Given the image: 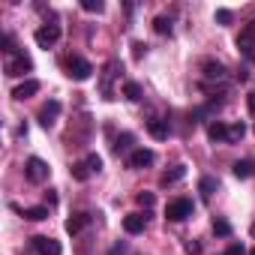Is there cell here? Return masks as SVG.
Segmentation results:
<instances>
[{"label": "cell", "mask_w": 255, "mask_h": 255, "mask_svg": "<svg viewBox=\"0 0 255 255\" xmlns=\"http://www.w3.org/2000/svg\"><path fill=\"white\" fill-rule=\"evenodd\" d=\"M66 75H69V78H75V81H87V78L93 75V66H90L84 57L72 54V57H66Z\"/></svg>", "instance_id": "1"}, {"label": "cell", "mask_w": 255, "mask_h": 255, "mask_svg": "<svg viewBox=\"0 0 255 255\" xmlns=\"http://www.w3.org/2000/svg\"><path fill=\"white\" fill-rule=\"evenodd\" d=\"M24 174H27V180H30V183H45V180H48V174H51V168H48V162H45V159L30 156V159H27V165H24Z\"/></svg>", "instance_id": "2"}, {"label": "cell", "mask_w": 255, "mask_h": 255, "mask_svg": "<svg viewBox=\"0 0 255 255\" xmlns=\"http://www.w3.org/2000/svg\"><path fill=\"white\" fill-rule=\"evenodd\" d=\"M192 216V201L189 198H174L168 207H165V219H171V222H183V219H189Z\"/></svg>", "instance_id": "3"}, {"label": "cell", "mask_w": 255, "mask_h": 255, "mask_svg": "<svg viewBox=\"0 0 255 255\" xmlns=\"http://www.w3.org/2000/svg\"><path fill=\"white\" fill-rule=\"evenodd\" d=\"M33 39H36L39 48H51V45L60 39V24H45V27H39V30L33 33Z\"/></svg>", "instance_id": "4"}, {"label": "cell", "mask_w": 255, "mask_h": 255, "mask_svg": "<svg viewBox=\"0 0 255 255\" xmlns=\"http://www.w3.org/2000/svg\"><path fill=\"white\" fill-rule=\"evenodd\" d=\"M3 69H6V75H12V78H15V75L30 72V69H33V60H30L27 54H12V57L6 60V66H3Z\"/></svg>", "instance_id": "5"}, {"label": "cell", "mask_w": 255, "mask_h": 255, "mask_svg": "<svg viewBox=\"0 0 255 255\" xmlns=\"http://www.w3.org/2000/svg\"><path fill=\"white\" fill-rule=\"evenodd\" d=\"M237 48L255 60V21H249V24L240 30V36H237Z\"/></svg>", "instance_id": "6"}, {"label": "cell", "mask_w": 255, "mask_h": 255, "mask_svg": "<svg viewBox=\"0 0 255 255\" xmlns=\"http://www.w3.org/2000/svg\"><path fill=\"white\" fill-rule=\"evenodd\" d=\"M57 117H60V102H57V99H48V102L39 108V123L45 126V129H51Z\"/></svg>", "instance_id": "7"}, {"label": "cell", "mask_w": 255, "mask_h": 255, "mask_svg": "<svg viewBox=\"0 0 255 255\" xmlns=\"http://www.w3.org/2000/svg\"><path fill=\"white\" fill-rule=\"evenodd\" d=\"M147 228V216L144 213H126L123 216V231L126 234H141Z\"/></svg>", "instance_id": "8"}, {"label": "cell", "mask_w": 255, "mask_h": 255, "mask_svg": "<svg viewBox=\"0 0 255 255\" xmlns=\"http://www.w3.org/2000/svg\"><path fill=\"white\" fill-rule=\"evenodd\" d=\"M33 249H36L39 255H60V252H63V249H60V243H57L54 237H45V234L33 237Z\"/></svg>", "instance_id": "9"}, {"label": "cell", "mask_w": 255, "mask_h": 255, "mask_svg": "<svg viewBox=\"0 0 255 255\" xmlns=\"http://www.w3.org/2000/svg\"><path fill=\"white\" fill-rule=\"evenodd\" d=\"M117 69H120V63H117V60H108V63H105V69H102V81H99V84H102V96H105V99H114V96H111V78H114V75H120Z\"/></svg>", "instance_id": "10"}, {"label": "cell", "mask_w": 255, "mask_h": 255, "mask_svg": "<svg viewBox=\"0 0 255 255\" xmlns=\"http://www.w3.org/2000/svg\"><path fill=\"white\" fill-rule=\"evenodd\" d=\"M153 162H156V153L147 150V147H141V150H135V153L129 156V168H147V165H153Z\"/></svg>", "instance_id": "11"}, {"label": "cell", "mask_w": 255, "mask_h": 255, "mask_svg": "<svg viewBox=\"0 0 255 255\" xmlns=\"http://www.w3.org/2000/svg\"><path fill=\"white\" fill-rule=\"evenodd\" d=\"M90 225V213H72L69 219H66V231L69 234H78V231H84Z\"/></svg>", "instance_id": "12"}, {"label": "cell", "mask_w": 255, "mask_h": 255, "mask_svg": "<svg viewBox=\"0 0 255 255\" xmlns=\"http://www.w3.org/2000/svg\"><path fill=\"white\" fill-rule=\"evenodd\" d=\"M147 132H150L156 141H165L171 129H168V123H165V120H156V117H153V120H147Z\"/></svg>", "instance_id": "13"}, {"label": "cell", "mask_w": 255, "mask_h": 255, "mask_svg": "<svg viewBox=\"0 0 255 255\" xmlns=\"http://www.w3.org/2000/svg\"><path fill=\"white\" fill-rule=\"evenodd\" d=\"M207 138H210V141H225V138H228V126H225L222 120H210V123H207Z\"/></svg>", "instance_id": "14"}, {"label": "cell", "mask_w": 255, "mask_h": 255, "mask_svg": "<svg viewBox=\"0 0 255 255\" xmlns=\"http://www.w3.org/2000/svg\"><path fill=\"white\" fill-rule=\"evenodd\" d=\"M33 93H39V81H36V78H27V81H21V84L12 90L15 99H27V96H33Z\"/></svg>", "instance_id": "15"}, {"label": "cell", "mask_w": 255, "mask_h": 255, "mask_svg": "<svg viewBox=\"0 0 255 255\" xmlns=\"http://www.w3.org/2000/svg\"><path fill=\"white\" fill-rule=\"evenodd\" d=\"M201 69H204V78H210V81H213V78H216V81H222V78H225V66H222L219 60H204V66H201Z\"/></svg>", "instance_id": "16"}, {"label": "cell", "mask_w": 255, "mask_h": 255, "mask_svg": "<svg viewBox=\"0 0 255 255\" xmlns=\"http://www.w3.org/2000/svg\"><path fill=\"white\" fill-rule=\"evenodd\" d=\"M231 171H234V177L249 180V177L255 174V162H252V159H240V162H234V165H231Z\"/></svg>", "instance_id": "17"}, {"label": "cell", "mask_w": 255, "mask_h": 255, "mask_svg": "<svg viewBox=\"0 0 255 255\" xmlns=\"http://www.w3.org/2000/svg\"><path fill=\"white\" fill-rule=\"evenodd\" d=\"M186 177V165H174L171 171H165L162 177H159V183L162 186H171V183H177V180H183Z\"/></svg>", "instance_id": "18"}, {"label": "cell", "mask_w": 255, "mask_h": 255, "mask_svg": "<svg viewBox=\"0 0 255 255\" xmlns=\"http://www.w3.org/2000/svg\"><path fill=\"white\" fill-rule=\"evenodd\" d=\"M216 186H219V183H216L213 177H201V180H198V192H201V198H204V201H210V198H213V192H216Z\"/></svg>", "instance_id": "19"}, {"label": "cell", "mask_w": 255, "mask_h": 255, "mask_svg": "<svg viewBox=\"0 0 255 255\" xmlns=\"http://www.w3.org/2000/svg\"><path fill=\"white\" fill-rule=\"evenodd\" d=\"M123 96L129 99V102H138V99H141V84H138V81H126V84H123Z\"/></svg>", "instance_id": "20"}, {"label": "cell", "mask_w": 255, "mask_h": 255, "mask_svg": "<svg viewBox=\"0 0 255 255\" xmlns=\"http://www.w3.org/2000/svg\"><path fill=\"white\" fill-rule=\"evenodd\" d=\"M69 174H72V180H78V183H84V180L90 177V168H87V162H75V165L69 168Z\"/></svg>", "instance_id": "21"}, {"label": "cell", "mask_w": 255, "mask_h": 255, "mask_svg": "<svg viewBox=\"0 0 255 255\" xmlns=\"http://www.w3.org/2000/svg\"><path fill=\"white\" fill-rule=\"evenodd\" d=\"M243 135H246V126H243V123H234V126H228V138H225V141H228V144H237Z\"/></svg>", "instance_id": "22"}, {"label": "cell", "mask_w": 255, "mask_h": 255, "mask_svg": "<svg viewBox=\"0 0 255 255\" xmlns=\"http://www.w3.org/2000/svg\"><path fill=\"white\" fill-rule=\"evenodd\" d=\"M24 219L42 222V219H48V207H27V210H24Z\"/></svg>", "instance_id": "23"}, {"label": "cell", "mask_w": 255, "mask_h": 255, "mask_svg": "<svg viewBox=\"0 0 255 255\" xmlns=\"http://www.w3.org/2000/svg\"><path fill=\"white\" fill-rule=\"evenodd\" d=\"M153 30H156L159 36H171V21H168L165 15H159V18H153Z\"/></svg>", "instance_id": "24"}, {"label": "cell", "mask_w": 255, "mask_h": 255, "mask_svg": "<svg viewBox=\"0 0 255 255\" xmlns=\"http://www.w3.org/2000/svg\"><path fill=\"white\" fill-rule=\"evenodd\" d=\"M132 141H135V138H132L129 132H123V135L114 141V153H123V150H129V147H132Z\"/></svg>", "instance_id": "25"}, {"label": "cell", "mask_w": 255, "mask_h": 255, "mask_svg": "<svg viewBox=\"0 0 255 255\" xmlns=\"http://www.w3.org/2000/svg\"><path fill=\"white\" fill-rule=\"evenodd\" d=\"M213 234H219V237H228V234H231V222L216 216V219H213Z\"/></svg>", "instance_id": "26"}, {"label": "cell", "mask_w": 255, "mask_h": 255, "mask_svg": "<svg viewBox=\"0 0 255 255\" xmlns=\"http://www.w3.org/2000/svg\"><path fill=\"white\" fill-rule=\"evenodd\" d=\"M81 9H84V12H96V15H99V12L105 9V3H102V0H81Z\"/></svg>", "instance_id": "27"}, {"label": "cell", "mask_w": 255, "mask_h": 255, "mask_svg": "<svg viewBox=\"0 0 255 255\" xmlns=\"http://www.w3.org/2000/svg\"><path fill=\"white\" fill-rule=\"evenodd\" d=\"M135 201H138L141 207H153V204H156V195H153V192H138Z\"/></svg>", "instance_id": "28"}, {"label": "cell", "mask_w": 255, "mask_h": 255, "mask_svg": "<svg viewBox=\"0 0 255 255\" xmlns=\"http://www.w3.org/2000/svg\"><path fill=\"white\" fill-rule=\"evenodd\" d=\"M84 162H87V168H90V174H93V171H99V168H102V159H99V156H96V153H90V156H87V159H84Z\"/></svg>", "instance_id": "29"}, {"label": "cell", "mask_w": 255, "mask_h": 255, "mask_svg": "<svg viewBox=\"0 0 255 255\" xmlns=\"http://www.w3.org/2000/svg\"><path fill=\"white\" fill-rule=\"evenodd\" d=\"M183 249H186V255H201V243L198 240H186Z\"/></svg>", "instance_id": "30"}, {"label": "cell", "mask_w": 255, "mask_h": 255, "mask_svg": "<svg viewBox=\"0 0 255 255\" xmlns=\"http://www.w3.org/2000/svg\"><path fill=\"white\" fill-rule=\"evenodd\" d=\"M216 21L225 27V24H231V9H216Z\"/></svg>", "instance_id": "31"}, {"label": "cell", "mask_w": 255, "mask_h": 255, "mask_svg": "<svg viewBox=\"0 0 255 255\" xmlns=\"http://www.w3.org/2000/svg\"><path fill=\"white\" fill-rule=\"evenodd\" d=\"M225 255H246V249H243V243H231Z\"/></svg>", "instance_id": "32"}, {"label": "cell", "mask_w": 255, "mask_h": 255, "mask_svg": "<svg viewBox=\"0 0 255 255\" xmlns=\"http://www.w3.org/2000/svg\"><path fill=\"white\" fill-rule=\"evenodd\" d=\"M12 45H15V42H12V36L6 33V36H3V51H6V54H12V51H15Z\"/></svg>", "instance_id": "33"}, {"label": "cell", "mask_w": 255, "mask_h": 255, "mask_svg": "<svg viewBox=\"0 0 255 255\" xmlns=\"http://www.w3.org/2000/svg\"><path fill=\"white\" fill-rule=\"evenodd\" d=\"M132 48H135V51H132V54H135V60H141V54L147 51V45H144V42H135Z\"/></svg>", "instance_id": "34"}, {"label": "cell", "mask_w": 255, "mask_h": 255, "mask_svg": "<svg viewBox=\"0 0 255 255\" xmlns=\"http://www.w3.org/2000/svg\"><path fill=\"white\" fill-rule=\"evenodd\" d=\"M246 108H249V114H255V90L246 96Z\"/></svg>", "instance_id": "35"}, {"label": "cell", "mask_w": 255, "mask_h": 255, "mask_svg": "<svg viewBox=\"0 0 255 255\" xmlns=\"http://www.w3.org/2000/svg\"><path fill=\"white\" fill-rule=\"evenodd\" d=\"M45 201H48V204H51V207H54V204H57V195H54V192H51V189H48V192H45Z\"/></svg>", "instance_id": "36"}, {"label": "cell", "mask_w": 255, "mask_h": 255, "mask_svg": "<svg viewBox=\"0 0 255 255\" xmlns=\"http://www.w3.org/2000/svg\"><path fill=\"white\" fill-rule=\"evenodd\" d=\"M108 255H123V243H114V246H111V252H108Z\"/></svg>", "instance_id": "37"}, {"label": "cell", "mask_w": 255, "mask_h": 255, "mask_svg": "<svg viewBox=\"0 0 255 255\" xmlns=\"http://www.w3.org/2000/svg\"><path fill=\"white\" fill-rule=\"evenodd\" d=\"M249 255H255V249H252V252H249Z\"/></svg>", "instance_id": "38"}]
</instances>
